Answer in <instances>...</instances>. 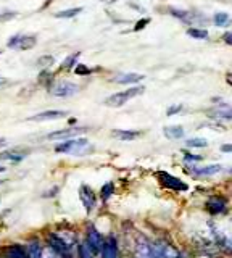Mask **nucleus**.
Instances as JSON below:
<instances>
[{
  "mask_svg": "<svg viewBox=\"0 0 232 258\" xmlns=\"http://www.w3.org/2000/svg\"><path fill=\"white\" fill-rule=\"evenodd\" d=\"M222 39H224V42H226V44L232 45V33H226V34L222 36Z\"/></svg>",
  "mask_w": 232,
  "mask_h": 258,
  "instance_id": "nucleus-42",
  "label": "nucleus"
},
{
  "mask_svg": "<svg viewBox=\"0 0 232 258\" xmlns=\"http://www.w3.org/2000/svg\"><path fill=\"white\" fill-rule=\"evenodd\" d=\"M221 171V165H210V166H203V168H197L195 174L197 176H213V174Z\"/></svg>",
  "mask_w": 232,
  "mask_h": 258,
  "instance_id": "nucleus-24",
  "label": "nucleus"
},
{
  "mask_svg": "<svg viewBox=\"0 0 232 258\" xmlns=\"http://www.w3.org/2000/svg\"><path fill=\"white\" fill-rule=\"evenodd\" d=\"M42 258H65V256L60 255L57 250H53L50 245H47V247H44V250H42Z\"/></svg>",
  "mask_w": 232,
  "mask_h": 258,
  "instance_id": "nucleus-29",
  "label": "nucleus"
},
{
  "mask_svg": "<svg viewBox=\"0 0 232 258\" xmlns=\"http://www.w3.org/2000/svg\"><path fill=\"white\" fill-rule=\"evenodd\" d=\"M213 115L222 119H232V107L229 103H219V107L214 110Z\"/></svg>",
  "mask_w": 232,
  "mask_h": 258,
  "instance_id": "nucleus-22",
  "label": "nucleus"
},
{
  "mask_svg": "<svg viewBox=\"0 0 232 258\" xmlns=\"http://www.w3.org/2000/svg\"><path fill=\"white\" fill-rule=\"evenodd\" d=\"M79 57V54H73V55H69V57H66V60L63 63H61V70H69V68H71L74 63H76V58Z\"/></svg>",
  "mask_w": 232,
  "mask_h": 258,
  "instance_id": "nucleus-33",
  "label": "nucleus"
},
{
  "mask_svg": "<svg viewBox=\"0 0 232 258\" xmlns=\"http://www.w3.org/2000/svg\"><path fill=\"white\" fill-rule=\"evenodd\" d=\"M230 174H232V170H230Z\"/></svg>",
  "mask_w": 232,
  "mask_h": 258,
  "instance_id": "nucleus-50",
  "label": "nucleus"
},
{
  "mask_svg": "<svg viewBox=\"0 0 232 258\" xmlns=\"http://www.w3.org/2000/svg\"><path fill=\"white\" fill-rule=\"evenodd\" d=\"M37 65L41 66V68L50 66V65H53V57L52 55H42L41 58L37 60Z\"/></svg>",
  "mask_w": 232,
  "mask_h": 258,
  "instance_id": "nucleus-34",
  "label": "nucleus"
},
{
  "mask_svg": "<svg viewBox=\"0 0 232 258\" xmlns=\"http://www.w3.org/2000/svg\"><path fill=\"white\" fill-rule=\"evenodd\" d=\"M92 147L87 139H69V141H65L61 142L60 146L55 147V152L58 154H73V155H82L89 152Z\"/></svg>",
  "mask_w": 232,
  "mask_h": 258,
  "instance_id": "nucleus-2",
  "label": "nucleus"
},
{
  "mask_svg": "<svg viewBox=\"0 0 232 258\" xmlns=\"http://www.w3.org/2000/svg\"><path fill=\"white\" fill-rule=\"evenodd\" d=\"M7 255H9V258H29L26 250L18 244L10 245L9 248H7Z\"/></svg>",
  "mask_w": 232,
  "mask_h": 258,
  "instance_id": "nucleus-23",
  "label": "nucleus"
},
{
  "mask_svg": "<svg viewBox=\"0 0 232 258\" xmlns=\"http://www.w3.org/2000/svg\"><path fill=\"white\" fill-rule=\"evenodd\" d=\"M181 110H182V105H173V107H169V108L166 110V115H168V116L177 115V113H179Z\"/></svg>",
  "mask_w": 232,
  "mask_h": 258,
  "instance_id": "nucleus-38",
  "label": "nucleus"
},
{
  "mask_svg": "<svg viewBox=\"0 0 232 258\" xmlns=\"http://www.w3.org/2000/svg\"><path fill=\"white\" fill-rule=\"evenodd\" d=\"M5 144H7V141H5V139H0V146H5Z\"/></svg>",
  "mask_w": 232,
  "mask_h": 258,
  "instance_id": "nucleus-47",
  "label": "nucleus"
},
{
  "mask_svg": "<svg viewBox=\"0 0 232 258\" xmlns=\"http://www.w3.org/2000/svg\"><path fill=\"white\" fill-rule=\"evenodd\" d=\"M221 150L226 152V154H232V144H224V146H221Z\"/></svg>",
  "mask_w": 232,
  "mask_h": 258,
  "instance_id": "nucleus-41",
  "label": "nucleus"
},
{
  "mask_svg": "<svg viewBox=\"0 0 232 258\" xmlns=\"http://www.w3.org/2000/svg\"><path fill=\"white\" fill-rule=\"evenodd\" d=\"M68 115V111L63 110H47V111H42V113H37V115L31 116V121H45V119H58V118H63Z\"/></svg>",
  "mask_w": 232,
  "mask_h": 258,
  "instance_id": "nucleus-16",
  "label": "nucleus"
},
{
  "mask_svg": "<svg viewBox=\"0 0 232 258\" xmlns=\"http://www.w3.org/2000/svg\"><path fill=\"white\" fill-rule=\"evenodd\" d=\"M2 171H5V168H4V166H0V173H2Z\"/></svg>",
  "mask_w": 232,
  "mask_h": 258,
  "instance_id": "nucleus-48",
  "label": "nucleus"
},
{
  "mask_svg": "<svg viewBox=\"0 0 232 258\" xmlns=\"http://www.w3.org/2000/svg\"><path fill=\"white\" fill-rule=\"evenodd\" d=\"M158 179L165 187L173 189V191H187V184H184L181 179H177L176 176H171V174H168L165 171L158 173Z\"/></svg>",
  "mask_w": 232,
  "mask_h": 258,
  "instance_id": "nucleus-9",
  "label": "nucleus"
},
{
  "mask_svg": "<svg viewBox=\"0 0 232 258\" xmlns=\"http://www.w3.org/2000/svg\"><path fill=\"white\" fill-rule=\"evenodd\" d=\"M82 12L81 7H76V9H68V10H63V12H58L55 13L57 18H73L76 15H79Z\"/></svg>",
  "mask_w": 232,
  "mask_h": 258,
  "instance_id": "nucleus-26",
  "label": "nucleus"
},
{
  "mask_svg": "<svg viewBox=\"0 0 232 258\" xmlns=\"http://www.w3.org/2000/svg\"><path fill=\"white\" fill-rule=\"evenodd\" d=\"M42 250H44V247L39 244V240L33 239L28 244L26 252H28V256L29 258H42Z\"/></svg>",
  "mask_w": 232,
  "mask_h": 258,
  "instance_id": "nucleus-18",
  "label": "nucleus"
},
{
  "mask_svg": "<svg viewBox=\"0 0 232 258\" xmlns=\"http://www.w3.org/2000/svg\"><path fill=\"white\" fill-rule=\"evenodd\" d=\"M102 258H120V250H118V244H116L114 237H108L105 240V245L102 250Z\"/></svg>",
  "mask_w": 232,
  "mask_h": 258,
  "instance_id": "nucleus-15",
  "label": "nucleus"
},
{
  "mask_svg": "<svg viewBox=\"0 0 232 258\" xmlns=\"http://www.w3.org/2000/svg\"><path fill=\"white\" fill-rule=\"evenodd\" d=\"M145 87L144 86H134V87H129L126 90H123V92H116L113 95H110L105 100V105H108V107H121V105H125L128 100H131V98H134L137 95L144 94Z\"/></svg>",
  "mask_w": 232,
  "mask_h": 258,
  "instance_id": "nucleus-3",
  "label": "nucleus"
},
{
  "mask_svg": "<svg viewBox=\"0 0 232 258\" xmlns=\"http://www.w3.org/2000/svg\"><path fill=\"white\" fill-rule=\"evenodd\" d=\"M52 79H53V74L50 71H42L41 74H39L37 82H39V84L45 86V87H50L52 86Z\"/></svg>",
  "mask_w": 232,
  "mask_h": 258,
  "instance_id": "nucleus-27",
  "label": "nucleus"
},
{
  "mask_svg": "<svg viewBox=\"0 0 232 258\" xmlns=\"http://www.w3.org/2000/svg\"><path fill=\"white\" fill-rule=\"evenodd\" d=\"M25 155L26 154H23L21 150H7V152H2V154H0V160H12L15 163H18L25 158Z\"/></svg>",
  "mask_w": 232,
  "mask_h": 258,
  "instance_id": "nucleus-19",
  "label": "nucleus"
},
{
  "mask_svg": "<svg viewBox=\"0 0 232 258\" xmlns=\"http://www.w3.org/2000/svg\"><path fill=\"white\" fill-rule=\"evenodd\" d=\"M102 2H105V4H114V2H118V0H102Z\"/></svg>",
  "mask_w": 232,
  "mask_h": 258,
  "instance_id": "nucleus-46",
  "label": "nucleus"
},
{
  "mask_svg": "<svg viewBox=\"0 0 232 258\" xmlns=\"http://www.w3.org/2000/svg\"><path fill=\"white\" fill-rule=\"evenodd\" d=\"M79 197H81V200H82V205L86 207V211H87V213H90V211L94 210L95 203H97L94 191H92L89 186H81V189H79Z\"/></svg>",
  "mask_w": 232,
  "mask_h": 258,
  "instance_id": "nucleus-13",
  "label": "nucleus"
},
{
  "mask_svg": "<svg viewBox=\"0 0 232 258\" xmlns=\"http://www.w3.org/2000/svg\"><path fill=\"white\" fill-rule=\"evenodd\" d=\"M36 42H37V37L36 36H23L21 41H20L18 49H21V50H29V49L34 47Z\"/></svg>",
  "mask_w": 232,
  "mask_h": 258,
  "instance_id": "nucleus-25",
  "label": "nucleus"
},
{
  "mask_svg": "<svg viewBox=\"0 0 232 258\" xmlns=\"http://www.w3.org/2000/svg\"><path fill=\"white\" fill-rule=\"evenodd\" d=\"M87 131V127H66V129H60V131H53L47 136V139L50 141H57V139H69V138H76V136L84 134Z\"/></svg>",
  "mask_w": 232,
  "mask_h": 258,
  "instance_id": "nucleus-11",
  "label": "nucleus"
},
{
  "mask_svg": "<svg viewBox=\"0 0 232 258\" xmlns=\"http://www.w3.org/2000/svg\"><path fill=\"white\" fill-rule=\"evenodd\" d=\"M213 23L218 28H229L232 25V18L229 17L227 13H216L214 17H213Z\"/></svg>",
  "mask_w": 232,
  "mask_h": 258,
  "instance_id": "nucleus-21",
  "label": "nucleus"
},
{
  "mask_svg": "<svg viewBox=\"0 0 232 258\" xmlns=\"http://www.w3.org/2000/svg\"><path fill=\"white\" fill-rule=\"evenodd\" d=\"M226 82H227V84L232 87V71H230V73H227V76H226Z\"/></svg>",
  "mask_w": 232,
  "mask_h": 258,
  "instance_id": "nucleus-44",
  "label": "nucleus"
},
{
  "mask_svg": "<svg viewBox=\"0 0 232 258\" xmlns=\"http://www.w3.org/2000/svg\"><path fill=\"white\" fill-rule=\"evenodd\" d=\"M49 90L50 94L55 97H71L79 92V86L69 81H60L57 84H53L52 87H49Z\"/></svg>",
  "mask_w": 232,
  "mask_h": 258,
  "instance_id": "nucleus-4",
  "label": "nucleus"
},
{
  "mask_svg": "<svg viewBox=\"0 0 232 258\" xmlns=\"http://www.w3.org/2000/svg\"><path fill=\"white\" fill-rule=\"evenodd\" d=\"M5 84H9V81L4 79V78H0V87H4Z\"/></svg>",
  "mask_w": 232,
  "mask_h": 258,
  "instance_id": "nucleus-45",
  "label": "nucleus"
},
{
  "mask_svg": "<svg viewBox=\"0 0 232 258\" xmlns=\"http://www.w3.org/2000/svg\"><path fill=\"white\" fill-rule=\"evenodd\" d=\"M21 37H23L21 34H15V36L12 37V39L9 41V44H7V45H9L10 49H18V45H20Z\"/></svg>",
  "mask_w": 232,
  "mask_h": 258,
  "instance_id": "nucleus-37",
  "label": "nucleus"
},
{
  "mask_svg": "<svg viewBox=\"0 0 232 258\" xmlns=\"http://www.w3.org/2000/svg\"><path fill=\"white\" fill-rule=\"evenodd\" d=\"M211 232H213L214 240L218 242L221 247L232 252V219H229V221L222 223V224L213 223Z\"/></svg>",
  "mask_w": 232,
  "mask_h": 258,
  "instance_id": "nucleus-1",
  "label": "nucleus"
},
{
  "mask_svg": "<svg viewBox=\"0 0 232 258\" xmlns=\"http://www.w3.org/2000/svg\"><path fill=\"white\" fill-rule=\"evenodd\" d=\"M74 73L79 74V76H87V74H90V68L86 66V65H82V63H79V65H76Z\"/></svg>",
  "mask_w": 232,
  "mask_h": 258,
  "instance_id": "nucleus-36",
  "label": "nucleus"
},
{
  "mask_svg": "<svg viewBox=\"0 0 232 258\" xmlns=\"http://www.w3.org/2000/svg\"><path fill=\"white\" fill-rule=\"evenodd\" d=\"M185 162H200L202 160V157L200 155H192V154H185Z\"/></svg>",
  "mask_w": 232,
  "mask_h": 258,
  "instance_id": "nucleus-40",
  "label": "nucleus"
},
{
  "mask_svg": "<svg viewBox=\"0 0 232 258\" xmlns=\"http://www.w3.org/2000/svg\"><path fill=\"white\" fill-rule=\"evenodd\" d=\"M187 34L190 37H193V39H206L208 37V31L206 29H198V28H190Z\"/></svg>",
  "mask_w": 232,
  "mask_h": 258,
  "instance_id": "nucleus-28",
  "label": "nucleus"
},
{
  "mask_svg": "<svg viewBox=\"0 0 232 258\" xmlns=\"http://www.w3.org/2000/svg\"><path fill=\"white\" fill-rule=\"evenodd\" d=\"M4 184V181H0V186H2Z\"/></svg>",
  "mask_w": 232,
  "mask_h": 258,
  "instance_id": "nucleus-49",
  "label": "nucleus"
},
{
  "mask_svg": "<svg viewBox=\"0 0 232 258\" xmlns=\"http://www.w3.org/2000/svg\"><path fill=\"white\" fill-rule=\"evenodd\" d=\"M87 245L89 248L92 250V253L94 255H98V253H102V250H103V245H105V240L102 237V234H100L97 229H95V226H89L87 227Z\"/></svg>",
  "mask_w": 232,
  "mask_h": 258,
  "instance_id": "nucleus-6",
  "label": "nucleus"
},
{
  "mask_svg": "<svg viewBox=\"0 0 232 258\" xmlns=\"http://www.w3.org/2000/svg\"><path fill=\"white\" fill-rule=\"evenodd\" d=\"M145 78L144 74H139V73H120L116 74L113 81L118 82V84H134V82H139Z\"/></svg>",
  "mask_w": 232,
  "mask_h": 258,
  "instance_id": "nucleus-14",
  "label": "nucleus"
},
{
  "mask_svg": "<svg viewBox=\"0 0 232 258\" xmlns=\"http://www.w3.org/2000/svg\"><path fill=\"white\" fill-rule=\"evenodd\" d=\"M113 191H114L113 183H106V184L102 187V199H103V200H108V199H110V197H111Z\"/></svg>",
  "mask_w": 232,
  "mask_h": 258,
  "instance_id": "nucleus-32",
  "label": "nucleus"
},
{
  "mask_svg": "<svg viewBox=\"0 0 232 258\" xmlns=\"http://www.w3.org/2000/svg\"><path fill=\"white\" fill-rule=\"evenodd\" d=\"M155 258H181V253L165 240H157L153 244Z\"/></svg>",
  "mask_w": 232,
  "mask_h": 258,
  "instance_id": "nucleus-7",
  "label": "nucleus"
},
{
  "mask_svg": "<svg viewBox=\"0 0 232 258\" xmlns=\"http://www.w3.org/2000/svg\"><path fill=\"white\" fill-rule=\"evenodd\" d=\"M185 146H187V147H206L208 142L205 139H202V138H195V139L185 141Z\"/></svg>",
  "mask_w": 232,
  "mask_h": 258,
  "instance_id": "nucleus-30",
  "label": "nucleus"
},
{
  "mask_svg": "<svg viewBox=\"0 0 232 258\" xmlns=\"http://www.w3.org/2000/svg\"><path fill=\"white\" fill-rule=\"evenodd\" d=\"M206 208L211 215H221L227 210V200L221 195H213L208 199Z\"/></svg>",
  "mask_w": 232,
  "mask_h": 258,
  "instance_id": "nucleus-10",
  "label": "nucleus"
},
{
  "mask_svg": "<svg viewBox=\"0 0 232 258\" xmlns=\"http://www.w3.org/2000/svg\"><path fill=\"white\" fill-rule=\"evenodd\" d=\"M111 136L118 141H134L141 136V133L139 131H125V129H114V131H111Z\"/></svg>",
  "mask_w": 232,
  "mask_h": 258,
  "instance_id": "nucleus-17",
  "label": "nucleus"
},
{
  "mask_svg": "<svg viewBox=\"0 0 232 258\" xmlns=\"http://www.w3.org/2000/svg\"><path fill=\"white\" fill-rule=\"evenodd\" d=\"M134 255H136V258H155L153 244H150L145 237H139L137 244H136Z\"/></svg>",
  "mask_w": 232,
  "mask_h": 258,
  "instance_id": "nucleus-12",
  "label": "nucleus"
},
{
  "mask_svg": "<svg viewBox=\"0 0 232 258\" xmlns=\"http://www.w3.org/2000/svg\"><path fill=\"white\" fill-rule=\"evenodd\" d=\"M15 17H17V12H0V23H5V21H12Z\"/></svg>",
  "mask_w": 232,
  "mask_h": 258,
  "instance_id": "nucleus-35",
  "label": "nucleus"
},
{
  "mask_svg": "<svg viewBox=\"0 0 232 258\" xmlns=\"http://www.w3.org/2000/svg\"><path fill=\"white\" fill-rule=\"evenodd\" d=\"M150 23V18H144V20H139V23L134 26V31H141V29H144L147 25Z\"/></svg>",
  "mask_w": 232,
  "mask_h": 258,
  "instance_id": "nucleus-39",
  "label": "nucleus"
},
{
  "mask_svg": "<svg viewBox=\"0 0 232 258\" xmlns=\"http://www.w3.org/2000/svg\"><path fill=\"white\" fill-rule=\"evenodd\" d=\"M163 133L168 139H182L184 138V129L181 126H166L163 129Z\"/></svg>",
  "mask_w": 232,
  "mask_h": 258,
  "instance_id": "nucleus-20",
  "label": "nucleus"
},
{
  "mask_svg": "<svg viewBox=\"0 0 232 258\" xmlns=\"http://www.w3.org/2000/svg\"><path fill=\"white\" fill-rule=\"evenodd\" d=\"M47 242H49V245H50L53 250H57V252H58L60 255H63L65 258H69V253H71L73 245H71V244H68V242H66L63 237H61L58 232H52V234H49Z\"/></svg>",
  "mask_w": 232,
  "mask_h": 258,
  "instance_id": "nucleus-5",
  "label": "nucleus"
},
{
  "mask_svg": "<svg viewBox=\"0 0 232 258\" xmlns=\"http://www.w3.org/2000/svg\"><path fill=\"white\" fill-rule=\"evenodd\" d=\"M129 7H133V9H134V10H137V12H141V13H144V12H145V10L142 9V7H141V5H137L136 2H129Z\"/></svg>",
  "mask_w": 232,
  "mask_h": 258,
  "instance_id": "nucleus-43",
  "label": "nucleus"
},
{
  "mask_svg": "<svg viewBox=\"0 0 232 258\" xmlns=\"http://www.w3.org/2000/svg\"><path fill=\"white\" fill-rule=\"evenodd\" d=\"M79 258H94V253H92V250L89 248L87 242L79 245Z\"/></svg>",
  "mask_w": 232,
  "mask_h": 258,
  "instance_id": "nucleus-31",
  "label": "nucleus"
},
{
  "mask_svg": "<svg viewBox=\"0 0 232 258\" xmlns=\"http://www.w3.org/2000/svg\"><path fill=\"white\" fill-rule=\"evenodd\" d=\"M169 13L173 15V17L179 18L181 21L187 23V25H192V23H197L198 20H205V17L202 13L198 12H193V10H184V9H171Z\"/></svg>",
  "mask_w": 232,
  "mask_h": 258,
  "instance_id": "nucleus-8",
  "label": "nucleus"
}]
</instances>
